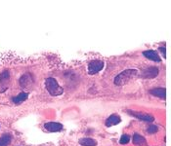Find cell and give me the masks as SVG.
Here are the masks:
<instances>
[{
  "label": "cell",
  "instance_id": "cell-1",
  "mask_svg": "<svg viewBox=\"0 0 171 146\" xmlns=\"http://www.w3.org/2000/svg\"><path fill=\"white\" fill-rule=\"evenodd\" d=\"M137 70L136 69H126L119 73L118 76L115 78V84L116 86H122L128 83L131 79L137 75Z\"/></svg>",
  "mask_w": 171,
  "mask_h": 146
},
{
  "label": "cell",
  "instance_id": "cell-2",
  "mask_svg": "<svg viewBox=\"0 0 171 146\" xmlns=\"http://www.w3.org/2000/svg\"><path fill=\"white\" fill-rule=\"evenodd\" d=\"M45 86L48 91V93L53 95V97H57V95H61L64 93L63 88L58 84V82L54 78H47L45 81Z\"/></svg>",
  "mask_w": 171,
  "mask_h": 146
},
{
  "label": "cell",
  "instance_id": "cell-3",
  "mask_svg": "<svg viewBox=\"0 0 171 146\" xmlns=\"http://www.w3.org/2000/svg\"><path fill=\"white\" fill-rule=\"evenodd\" d=\"M104 67V61L101 60H95L89 62L88 64V72L89 74L93 75L100 72Z\"/></svg>",
  "mask_w": 171,
  "mask_h": 146
},
{
  "label": "cell",
  "instance_id": "cell-4",
  "mask_svg": "<svg viewBox=\"0 0 171 146\" xmlns=\"http://www.w3.org/2000/svg\"><path fill=\"white\" fill-rule=\"evenodd\" d=\"M158 74V69L157 67H155V66H152V67H148L143 70L142 72L141 76L143 78L146 79H152V78H155L157 76Z\"/></svg>",
  "mask_w": 171,
  "mask_h": 146
},
{
  "label": "cell",
  "instance_id": "cell-5",
  "mask_svg": "<svg viewBox=\"0 0 171 146\" xmlns=\"http://www.w3.org/2000/svg\"><path fill=\"white\" fill-rule=\"evenodd\" d=\"M128 113H130L132 116L136 117V118H138L140 120H143V121H146V122H149V123H152L153 122V116H152L151 114H145V113H140V112H136V111H128Z\"/></svg>",
  "mask_w": 171,
  "mask_h": 146
},
{
  "label": "cell",
  "instance_id": "cell-6",
  "mask_svg": "<svg viewBox=\"0 0 171 146\" xmlns=\"http://www.w3.org/2000/svg\"><path fill=\"white\" fill-rule=\"evenodd\" d=\"M45 130L51 132H57L63 130V125L57 122H49L44 125Z\"/></svg>",
  "mask_w": 171,
  "mask_h": 146
},
{
  "label": "cell",
  "instance_id": "cell-7",
  "mask_svg": "<svg viewBox=\"0 0 171 146\" xmlns=\"http://www.w3.org/2000/svg\"><path fill=\"white\" fill-rule=\"evenodd\" d=\"M143 55L149 58V60L153 61H156V62H160L161 61L160 56L157 55V53L156 51H153V50H148V51H144L143 52Z\"/></svg>",
  "mask_w": 171,
  "mask_h": 146
},
{
  "label": "cell",
  "instance_id": "cell-8",
  "mask_svg": "<svg viewBox=\"0 0 171 146\" xmlns=\"http://www.w3.org/2000/svg\"><path fill=\"white\" fill-rule=\"evenodd\" d=\"M120 117L116 114H112L111 116H110L109 118L106 120V126L107 127H111V126H115V125H118L120 123Z\"/></svg>",
  "mask_w": 171,
  "mask_h": 146
},
{
  "label": "cell",
  "instance_id": "cell-9",
  "mask_svg": "<svg viewBox=\"0 0 171 146\" xmlns=\"http://www.w3.org/2000/svg\"><path fill=\"white\" fill-rule=\"evenodd\" d=\"M150 94L155 95V97L160 98H165L166 97V90L164 88H156V89H153L150 91Z\"/></svg>",
  "mask_w": 171,
  "mask_h": 146
},
{
  "label": "cell",
  "instance_id": "cell-10",
  "mask_svg": "<svg viewBox=\"0 0 171 146\" xmlns=\"http://www.w3.org/2000/svg\"><path fill=\"white\" fill-rule=\"evenodd\" d=\"M79 143L82 146H96L97 145V141L90 137H83L79 140Z\"/></svg>",
  "mask_w": 171,
  "mask_h": 146
},
{
  "label": "cell",
  "instance_id": "cell-11",
  "mask_svg": "<svg viewBox=\"0 0 171 146\" xmlns=\"http://www.w3.org/2000/svg\"><path fill=\"white\" fill-rule=\"evenodd\" d=\"M31 83H32V80H31V77L30 75H23L20 79V84L22 87L27 88L28 86H31Z\"/></svg>",
  "mask_w": 171,
  "mask_h": 146
},
{
  "label": "cell",
  "instance_id": "cell-12",
  "mask_svg": "<svg viewBox=\"0 0 171 146\" xmlns=\"http://www.w3.org/2000/svg\"><path fill=\"white\" fill-rule=\"evenodd\" d=\"M28 98V94L27 93H21L19 94L17 97H15L13 98V101L16 103V104H20V103H22L24 102V101H27Z\"/></svg>",
  "mask_w": 171,
  "mask_h": 146
},
{
  "label": "cell",
  "instance_id": "cell-13",
  "mask_svg": "<svg viewBox=\"0 0 171 146\" xmlns=\"http://www.w3.org/2000/svg\"><path fill=\"white\" fill-rule=\"evenodd\" d=\"M12 140V136L8 133H5L1 137H0V146H8L11 143Z\"/></svg>",
  "mask_w": 171,
  "mask_h": 146
},
{
  "label": "cell",
  "instance_id": "cell-14",
  "mask_svg": "<svg viewBox=\"0 0 171 146\" xmlns=\"http://www.w3.org/2000/svg\"><path fill=\"white\" fill-rule=\"evenodd\" d=\"M146 140L142 135H138V133H135V135H133V143L135 145H141V144H144Z\"/></svg>",
  "mask_w": 171,
  "mask_h": 146
},
{
  "label": "cell",
  "instance_id": "cell-15",
  "mask_svg": "<svg viewBox=\"0 0 171 146\" xmlns=\"http://www.w3.org/2000/svg\"><path fill=\"white\" fill-rule=\"evenodd\" d=\"M9 72L8 71H3L1 74H0V81L1 83H5L9 80Z\"/></svg>",
  "mask_w": 171,
  "mask_h": 146
},
{
  "label": "cell",
  "instance_id": "cell-16",
  "mask_svg": "<svg viewBox=\"0 0 171 146\" xmlns=\"http://www.w3.org/2000/svg\"><path fill=\"white\" fill-rule=\"evenodd\" d=\"M129 140H130V136L128 135H123L121 136V138H120L119 142H120V144H127L129 142Z\"/></svg>",
  "mask_w": 171,
  "mask_h": 146
},
{
  "label": "cell",
  "instance_id": "cell-17",
  "mask_svg": "<svg viewBox=\"0 0 171 146\" xmlns=\"http://www.w3.org/2000/svg\"><path fill=\"white\" fill-rule=\"evenodd\" d=\"M147 131H148L149 133H156L158 131V128L156 126H155V125H151V126H149Z\"/></svg>",
  "mask_w": 171,
  "mask_h": 146
},
{
  "label": "cell",
  "instance_id": "cell-18",
  "mask_svg": "<svg viewBox=\"0 0 171 146\" xmlns=\"http://www.w3.org/2000/svg\"><path fill=\"white\" fill-rule=\"evenodd\" d=\"M158 50H160V51L162 54H163L164 57H165V51H166V50H165V47H160V49H158Z\"/></svg>",
  "mask_w": 171,
  "mask_h": 146
}]
</instances>
